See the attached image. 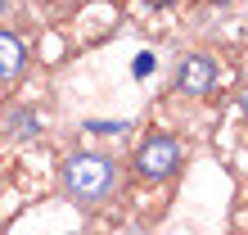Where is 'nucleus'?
<instances>
[{"label": "nucleus", "mask_w": 248, "mask_h": 235, "mask_svg": "<svg viewBox=\"0 0 248 235\" xmlns=\"http://www.w3.org/2000/svg\"><path fill=\"white\" fill-rule=\"evenodd\" d=\"M63 190L81 208H99V203L118 190V163L104 158V154H91V150L68 154L63 158Z\"/></svg>", "instance_id": "nucleus-1"}, {"label": "nucleus", "mask_w": 248, "mask_h": 235, "mask_svg": "<svg viewBox=\"0 0 248 235\" xmlns=\"http://www.w3.org/2000/svg\"><path fill=\"white\" fill-rule=\"evenodd\" d=\"M176 168H181L176 136H167V131L144 136V145L136 150V176L140 181H167V176H176Z\"/></svg>", "instance_id": "nucleus-2"}, {"label": "nucleus", "mask_w": 248, "mask_h": 235, "mask_svg": "<svg viewBox=\"0 0 248 235\" xmlns=\"http://www.w3.org/2000/svg\"><path fill=\"white\" fill-rule=\"evenodd\" d=\"M176 95H189V100H199V95H212V86H217V59L208 50H189L181 59V68H176Z\"/></svg>", "instance_id": "nucleus-3"}, {"label": "nucleus", "mask_w": 248, "mask_h": 235, "mask_svg": "<svg viewBox=\"0 0 248 235\" xmlns=\"http://www.w3.org/2000/svg\"><path fill=\"white\" fill-rule=\"evenodd\" d=\"M23 68H27V41L9 27H0V82L23 77Z\"/></svg>", "instance_id": "nucleus-4"}, {"label": "nucleus", "mask_w": 248, "mask_h": 235, "mask_svg": "<svg viewBox=\"0 0 248 235\" xmlns=\"http://www.w3.org/2000/svg\"><path fill=\"white\" fill-rule=\"evenodd\" d=\"M149 5H171V0H149Z\"/></svg>", "instance_id": "nucleus-5"}, {"label": "nucleus", "mask_w": 248, "mask_h": 235, "mask_svg": "<svg viewBox=\"0 0 248 235\" xmlns=\"http://www.w3.org/2000/svg\"><path fill=\"white\" fill-rule=\"evenodd\" d=\"M244 109H248V91H244Z\"/></svg>", "instance_id": "nucleus-6"}]
</instances>
